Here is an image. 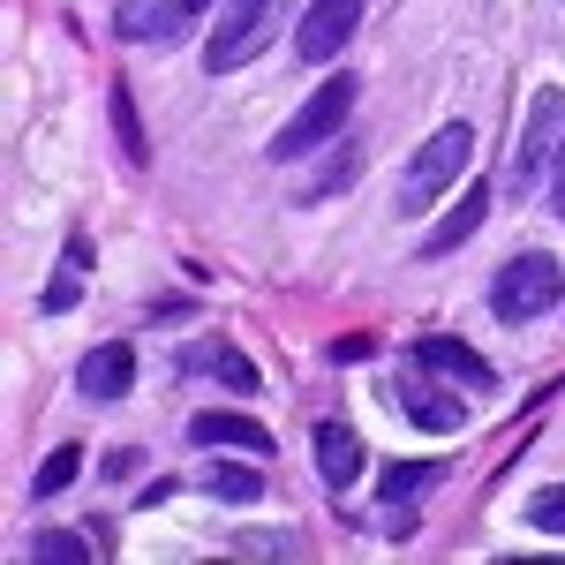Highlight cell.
<instances>
[{"label":"cell","instance_id":"obj_12","mask_svg":"<svg viewBox=\"0 0 565 565\" xmlns=\"http://www.w3.org/2000/svg\"><path fill=\"white\" fill-rule=\"evenodd\" d=\"M482 212H490V189H482V181H468V196H460V204H452V212L430 226L423 257H452V249H460V242H468V234L482 226Z\"/></svg>","mask_w":565,"mask_h":565},{"label":"cell","instance_id":"obj_20","mask_svg":"<svg viewBox=\"0 0 565 565\" xmlns=\"http://www.w3.org/2000/svg\"><path fill=\"white\" fill-rule=\"evenodd\" d=\"M527 527L565 535V482H551V490H535V498H527Z\"/></svg>","mask_w":565,"mask_h":565},{"label":"cell","instance_id":"obj_14","mask_svg":"<svg viewBox=\"0 0 565 565\" xmlns=\"http://www.w3.org/2000/svg\"><path fill=\"white\" fill-rule=\"evenodd\" d=\"M84 271H90V242H68V257H61V271H53V287L39 295L45 317H68V309L84 302Z\"/></svg>","mask_w":565,"mask_h":565},{"label":"cell","instance_id":"obj_21","mask_svg":"<svg viewBox=\"0 0 565 565\" xmlns=\"http://www.w3.org/2000/svg\"><path fill=\"white\" fill-rule=\"evenodd\" d=\"M430 476H437L430 460H415V468H392V476H385V498H415V490H423Z\"/></svg>","mask_w":565,"mask_h":565},{"label":"cell","instance_id":"obj_1","mask_svg":"<svg viewBox=\"0 0 565 565\" xmlns=\"http://www.w3.org/2000/svg\"><path fill=\"white\" fill-rule=\"evenodd\" d=\"M565 295V271L558 257H543V249H521V257H505V271L490 279V309H498V324H535V317H551Z\"/></svg>","mask_w":565,"mask_h":565},{"label":"cell","instance_id":"obj_13","mask_svg":"<svg viewBox=\"0 0 565 565\" xmlns=\"http://www.w3.org/2000/svg\"><path fill=\"white\" fill-rule=\"evenodd\" d=\"M317 476L332 482V490H348L362 476V437L348 423H317Z\"/></svg>","mask_w":565,"mask_h":565},{"label":"cell","instance_id":"obj_8","mask_svg":"<svg viewBox=\"0 0 565 565\" xmlns=\"http://www.w3.org/2000/svg\"><path fill=\"white\" fill-rule=\"evenodd\" d=\"M392 407H399L407 423H423V430H437V437L468 430V399H452V392L423 385V377H399V385H392Z\"/></svg>","mask_w":565,"mask_h":565},{"label":"cell","instance_id":"obj_23","mask_svg":"<svg viewBox=\"0 0 565 565\" xmlns=\"http://www.w3.org/2000/svg\"><path fill=\"white\" fill-rule=\"evenodd\" d=\"M332 362H370V340L348 332V340H332Z\"/></svg>","mask_w":565,"mask_h":565},{"label":"cell","instance_id":"obj_18","mask_svg":"<svg viewBox=\"0 0 565 565\" xmlns=\"http://www.w3.org/2000/svg\"><path fill=\"white\" fill-rule=\"evenodd\" d=\"M31 558H53V565H76V558H90V543H84V535H68V527H45V535H39V543H31Z\"/></svg>","mask_w":565,"mask_h":565},{"label":"cell","instance_id":"obj_3","mask_svg":"<svg viewBox=\"0 0 565 565\" xmlns=\"http://www.w3.org/2000/svg\"><path fill=\"white\" fill-rule=\"evenodd\" d=\"M468 159H476V129H468V121H445V129H437L430 143L415 151L407 181H399V212H430L437 196L468 174Z\"/></svg>","mask_w":565,"mask_h":565},{"label":"cell","instance_id":"obj_10","mask_svg":"<svg viewBox=\"0 0 565 565\" xmlns=\"http://www.w3.org/2000/svg\"><path fill=\"white\" fill-rule=\"evenodd\" d=\"M129 385H136V354L121 348V340H106V348H90L84 362H76V392H84V399H121Z\"/></svg>","mask_w":565,"mask_h":565},{"label":"cell","instance_id":"obj_24","mask_svg":"<svg viewBox=\"0 0 565 565\" xmlns=\"http://www.w3.org/2000/svg\"><path fill=\"white\" fill-rule=\"evenodd\" d=\"M551 204H558V218H565V143H558V181H551Z\"/></svg>","mask_w":565,"mask_h":565},{"label":"cell","instance_id":"obj_2","mask_svg":"<svg viewBox=\"0 0 565 565\" xmlns=\"http://www.w3.org/2000/svg\"><path fill=\"white\" fill-rule=\"evenodd\" d=\"M279 23H287V0H226L212 39H204V68L226 76V68H242V61H257L264 45L279 39Z\"/></svg>","mask_w":565,"mask_h":565},{"label":"cell","instance_id":"obj_4","mask_svg":"<svg viewBox=\"0 0 565 565\" xmlns=\"http://www.w3.org/2000/svg\"><path fill=\"white\" fill-rule=\"evenodd\" d=\"M348 114H354V76H332L324 90L302 98V114H295L287 129L271 136V159H279V167H287V159H309L317 143H332V136L348 129Z\"/></svg>","mask_w":565,"mask_h":565},{"label":"cell","instance_id":"obj_5","mask_svg":"<svg viewBox=\"0 0 565 565\" xmlns=\"http://www.w3.org/2000/svg\"><path fill=\"white\" fill-rule=\"evenodd\" d=\"M558 136H565V90H535L527 98V121H521V143H513V189H535V181L558 167Z\"/></svg>","mask_w":565,"mask_h":565},{"label":"cell","instance_id":"obj_22","mask_svg":"<svg viewBox=\"0 0 565 565\" xmlns=\"http://www.w3.org/2000/svg\"><path fill=\"white\" fill-rule=\"evenodd\" d=\"M340 181H354V151H332L324 181H309V196H324V189H340Z\"/></svg>","mask_w":565,"mask_h":565},{"label":"cell","instance_id":"obj_7","mask_svg":"<svg viewBox=\"0 0 565 565\" xmlns=\"http://www.w3.org/2000/svg\"><path fill=\"white\" fill-rule=\"evenodd\" d=\"M354 23H362V0H317L302 15V31H295V53L302 61H332L354 39Z\"/></svg>","mask_w":565,"mask_h":565},{"label":"cell","instance_id":"obj_16","mask_svg":"<svg viewBox=\"0 0 565 565\" xmlns=\"http://www.w3.org/2000/svg\"><path fill=\"white\" fill-rule=\"evenodd\" d=\"M204 490L226 498V505H249V498H264V476H257V468H226V460H218L212 476H204Z\"/></svg>","mask_w":565,"mask_h":565},{"label":"cell","instance_id":"obj_11","mask_svg":"<svg viewBox=\"0 0 565 565\" xmlns=\"http://www.w3.org/2000/svg\"><path fill=\"white\" fill-rule=\"evenodd\" d=\"M196 445H234V452H271V430L249 423V415H226V407H204L196 423H189Z\"/></svg>","mask_w":565,"mask_h":565},{"label":"cell","instance_id":"obj_6","mask_svg":"<svg viewBox=\"0 0 565 565\" xmlns=\"http://www.w3.org/2000/svg\"><path fill=\"white\" fill-rule=\"evenodd\" d=\"M204 8H212V0H121L114 31H121V39H143V45H159V39L174 45L181 31L204 15Z\"/></svg>","mask_w":565,"mask_h":565},{"label":"cell","instance_id":"obj_9","mask_svg":"<svg viewBox=\"0 0 565 565\" xmlns=\"http://www.w3.org/2000/svg\"><path fill=\"white\" fill-rule=\"evenodd\" d=\"M415 362H423V370H437V377H452V385H468V392H490V385H498V370H490V362H482L476 348L445 340V332L415 340Z\"/></svg>","mask_w":565,"mask_h":565},{"label":"cell","instance_id":"obj_19","mask_svg":"<svg viewBox=\"0 0 565 565\" xmlns=\"http://www.w3.org/2000/svg\"><path fill=\"white\" fill-rule=\"evenodd\" d=\"M106 106H114V129H121V151H129L136 167H143V159H151V143H143V129H136V106H129V90L114 84V98H106Z\"/></svg>","mask_w":565,"mask_h":565},{"label":"cell","instance_id":"obj_17","mask_svg":"<svg viewBox=\"0 0 565 565\" xmlns=\"http://www.w3.org/2000/svg\"><path fill=\"white\" fill-rule=\"evenodd\" d=\"M196 370H212V377H226L234 392H257V370H249V362H242L234 348H204V354H196Z\"/></svg>","mask_w":565,"mask_h":565},{"label":"cell","instance_id":"obj_15","mask_svg":"<svg viewBox=\"0 0 565 565\" xmlns=\"http://www.w3.org/2000/svg\"><path fill=\"white\" fill-rule=\"evenodd\" d=\"M76 476H84V452H76V445H61V452H45V460H39L31 490H39V498H61V490H68Z\"/></svg>","mask_w":565,"mask_h":565}]
</instances>
